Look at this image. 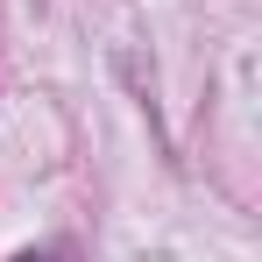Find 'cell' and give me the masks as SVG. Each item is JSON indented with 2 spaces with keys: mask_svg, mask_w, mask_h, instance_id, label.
Returning a JSON list of instances; mask_svg holds the SVG:
<instances>
[{
  "mask_svg": "<svg viewBox=\"0 0 262 262\" xmlns=\"http://www.w3.org/2000/svg\"><path fill=\"white\" fill-rule=\"evenodd\" d=\"M14 262H71L64 248H29V255H14Z\"/></svg>",
  "mask_w": 262,
  "mask_h": 262,
  "instance_id": "obj_1",
  "label": "cell"
}]
</instances>
